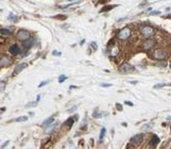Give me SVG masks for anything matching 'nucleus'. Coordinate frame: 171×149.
<instances>
[{
  "label": "nucleus",
  "mask_w": 171,
  "mask_h": 149,
  "mask_svg": "<svg viewBox=\"0 0 171 149\" xmlns=\"http://www.w3.org/2000/svg\"><path fill=\"white\" fill-rule=\"evenodd\" d=\"M130 34H131V30L129 28H124L119 31L118 38L121 39V40H125L130 36Z\"/></svg>",
  "instance_id": "f257e3e1"
},
{
  "label": "nucleus",
  "mask_w": 171,
  "mask_h": 149,
  "mask_svg": "<svg viewBox=\"0 0 171 149\" xmlns=\"http://www.w3.org/2000/svg\"><path fill=\"white\" fill-rule=\"evenodd\" d=\"M29 37H30V33L27 30H21L18 31V33H17V38L19 40H22L23 42L25 41V40H27V39H29Z\"/></svg>",
  "instance_id": "f03ea898"
},
{
  "label": "nucleus",
  "mask_w": 171,
  "mask_h": 149,
  "mask_svg": "<svg viewBox=\"0 0 171 149\" xmlns=\"http://www.w3.org/2000/svg\"><path fill=\"white\" fill-rule=\"evenodd\" d=\"M141 32H142V34H144L145 36L148 37V36H151L152 34H153L154 30H153V28L150 27V26H146V27H143L141 29Z\"/></svg>",
  "instance_id": "7ed1b4c3"
},
{
  "label": "nucleus",
  "mask_w": 171,
  "mask_h": 149,
  "mask_svg": "<svg viewBox=\"0 0 171 149\" xmlns=\"http://www.w3.org/2000/svg\"><path fill=\"white\" fill-rule=\"evenodd\" d=\"M133 70H134L133 67H132L130 64H127V63H123V64H121L119 66V71H120L121 73H124V74L130 73V72H132Z\"/></svg>",
  "instance_id": "20e7f679"
},
{
  "label": "nucleus",
  "mask_w": 171,
  "mask_h": 149,
  "mask_svg": "<svg viewBox=\"0 0 171 149\" xmlns=\"http://www.w3.org/2000/svg\"><path fill=\"white\" fill-rule=\"evenodd\" d=\"M153 57L155 59L161 60V59H164L166 57V53L161 49H156V50L153 51Z\"/></svg>",
  "instance_id": "39448f33"
},
{
  "label": "nucleus",
  "mask_w": 171,
  "mask_h": 149,
  "mask_svg": "<svg viewBox=\"0 0 171 149\" xmlns=\"http://www.w3.org/2000/svg\"><path fill=\"white\" fill-rule=\"evenodd\" d=\"M12 63V60L11 58L7 57V56H1V60H0V64L1 67H5V66H9V65Z\"/></svg>",
  "instance_id": "423d86ee"
},
{
  "label": "nucleus",
  "mask_w": 171,
  "mask_h": 149,
  "mask_svg": "<svg viewBox=\"0 0 171 149\" xmlns=\"http://www.w3.org/2000/svg\"><path fill=\"white\" fill-rule=\"evenodd\" d=\"M154 44H155V41L153 39H147L143 43V48L144 49H151L154 46Z\"/></svg>",
  "instance_id": "0eeeda50"
},
{
  "label": "nucleus",
  "mask_w": 171,
  "mask_h": 149,
  "mask_svg": "<svg viewBox=\"0 0 171 149\" xmlns=\"http://www.w3.org/2000/svg\"><path fill=\"white\" fill-rule=\"evenodd\" d=\"M9 52H10L11 54H13V55H17V54H19L20 53V47L17 45V44H13V45L10 46Z\"/></svg>",
  "instance_id": "6e6552de"
},
{
  "label": "nucleus",
  "mask_w": 171,
  "mask_h": 149,
  "mask_svg": "<svg viewBox=\"0 0 171 149\" xmlns=\"http://www.w3.org/2000/svg\"><path fill=\"white\" fill-rule=\"evenodd\" d=\"M27 67V64L26 63H21V64L17 65V67L15 68V71H14V74H19L21 71H23L24 69H25Z\"/></svg>",
  "instance_id": "1a4fd4ad"
},
{
  "label": "nucleus",
  "mask_w": 171,
  "mask_h": 149,
  "mask_svg": "<svg viewBox=\"0 0 171 149\" xmlns=\"http://www.w3.org/2000/svg\"><path fill=\"white\" fill-rule=\"evenodd\" d=\"M142 139H143V135L142 134H136V135H134L133 137L131 138V141L133 143H135V144H138V143H140L142 141Z\"/></svg>",
  "instance_id": "9d476101"
},
{
  "label": "nucleus",
  "mask_w": 171,
  "mask_h": 149,
  "mask_svg": "<svg viewBox=\"0 0 171 149\" xmlns=\"http://www.w3.org/2000/svg\"><path fill=\"white\" fill-rule=\"evenodd\" d=\"M158 141H159V138L156 135H152V138H151V141H150V144H151V146H152V148H154L157 145Z\"/></svg>",
  "instance_id": "9b49d317"
},
{
  "label": "nucleus",
  "mask_w": 171,
  "mask_h": 149,
  "mask_svg": "<svg viewBox=\"0 0 171 149\" xmlns=\"http://www.w3.org/2000/svg\"><path fill=\"white\" fill-rule=\"evenodd\" d=\"M33 43H34V39H27V40H25V41H24L23 42V45L24 46V47H26V48H30L32 45H33Z\"/></svg>",
  "instance_id": "f8f14e48"
},
{
  "label": "nucleus",
  "mask_w": 171,
  "mask_h": 149,
  "mask_svg": "<svg viewBox=\"0 0 171 149\" xmlns=\"http://www.w3.org/2000/svg\"><path fill=\"white\" fill-rule=\"evenodd\" d=\"M53 122H54V118H53V117H51V118H48L47 120H45V121H44V122L42 123V126H43V127H46V128H47V127H49V126H50V124H52Z\"/></svg>",
  "instance_id": "ddd939ff"
},
{
  "label": "nucleus",
  "mask_w": 171,
  "mask_h": 149,
  "mask_svg": "<svg viewBox=\"0 0 171 149\" xmlns=\"http://www.w3.org/2000/svg\"><path fill=\"white\" fill-rule=\"evenodd\" d=\"M0 31H1L2 34H10V33H11L10 30H8V29H4V28H1Z\"/></svg>",
  "instance_id": "4468645a"
},
{
  "label": "nucleus",
  "mask_w": 171,
  "mask_h": 149,
  "mask_svg": "<svg viewBox=\"0 0 171 149\" xmlns=\"http://www.w3.org/2000/svg\"><path fill=\"white\" fill-rule=\"evenodd\" d=\"M8 19L10 20V21H17V16L15 15V14H13V13H10V15H9V17H8Z\"/></svg>",
  "instance_id": "2eb2a0df"
},
{
  "label": "nucleus",
  "mask_w": 171,
  "mask_h": 149,
  "mask_svg": "<svg viewBox=\"0 0 171 149\" xmlns=\"http://www.w3.org/2000/svg\"><path fill=\"white\" fill-rule=\"evenodd\" d=\"M25 121H27V117L26 116L19 117L18 119H16V122H25Z\"/></svg>",
  "instance_id": "dca6fc26"
},
{
  "label": "nucleus",
  "mask_w": 171,
  "mask_h": 149,
  "mask_svg": "<svg viewBox=\"0 0 171 149\" xmlns=\"http://www.w3.org/2000/svg\"><path fill=\"white\" fill-rule=\"evenodd\" d=\"M73 124V119H69V120H68V121L65 123V125H66V126H68L69 128H71Z\"/></svg>",
  "instance_id": "f3484780"
},
{
  "label": "nucleus",
  "mask_w": 171,
  "mask_h": 149,
  "mask_svg": "<svg viewBox=\"0 0 171 149\" xmlns=\"http://www.w3.org/2000/svg\"><path fill=\"white\" fill-rule=\"evenodd\" d=\"M105 132H106V128H103L101 130V133H100V140H102L104 138V135H105Z\"/></svg>",
  "instance_id": "a211bd4d"
},
{
  "label": "nucleus",
  "mask_w": 171,
  "mask_h": 149,
  "mask_svg": "<svg viewBox=\"0 0 171 149\" xmlns=\"http://www.w3.org/2000/svg\"><path fill=\"white\" fill-rule=\"evenodd\" d=\"M117 53H118V48L114 47V49L112 50V52H111V55H112V56H115V55H116Z\"/></svg>",
  "instance_id": "6ab92c4d"
},
{
  "label": "nucleus",
  "mask_w": 171,
  "mask_h": 149,
  "mask_svg": "<svg viewBox=\"0 0 171 149\" xmlns=\"http://www.w3.org/2000/svg\"><path fill=\"white\" fill-rule=\"evenodd\" d=\"M66 79H67V77H66L65 75L60 76V77H59V83H63V82H65V81H66Z\"/></svg>",
  "instance_id": "aec40b11"
},
{
  "label": "nucleus",
  "mask_w": 171,
  "mask_h": 149,
  "mask_svg": "<svg viewBox=\"0 0 171 149\" xmlns=\"http://www.w3.org/2000/svg\"><path fill=\"white\" fill-rule=\"evenodd\" d=\"M113 7H114V5H111V6H107V7H105V9H102L101 10V12H105V11H107V10H111Z\"/></svg>",
  "instance_id": "412c9836"
},
{
  "label": "nucleus",
  "mask_w": 171,
  "mask_h": 149,
  "mask_svg": "<svg viewBox=\"0 0 171 149\" xmlns=\"http://www.w3.org/2000/svg\"><path fill=\"white\" fill-rule=\"evenodd\" d=\"M166 62H158L156 63V66H160V67H166Z\"/></svg>",
  "instance_id": "4be33fe9"
},
{
  "label": "nucleus",
  "mask_w": 171,
  "mask_h": 149,
  "mask_svg": "<svg viewBox=\"0 0 171 149\" xmlns=\"http://www.w3.org/2000/svg\"><path fill=\"white\" fill-rule=\"evenodd\" d=\"M57 125H58V124H55V125H51V127H50V128H47V129H46V130H47V131H51V130H52L53 128H56V126H57Z\"/></svg>",
  "instance_id": "5701e85b"
},
{
  "label": "nucleus",
  "mask_w": 171,
  "mask_h": 149,
  "mask_svg": "<svg viewBox=\"0 0 171 149\" xmlns=\"http://www.w3.org/2000/svg\"><path fill=\"white\" fill-rule=\"evenodd\" d=\"M76 108H77V106H74V107H73V108H71V109L69 110V112H70V113H73V112L75 111Z\"/></svg>",
  "instance_id": "b1692460"
},
{
  "label": "nucleus",
  "mask_w": 171,
  "mask_h": 149,
  "mask_svg": "<svg viewBox=\"0 0 171 149\" xmlns=\"http://www.w3.org/2000/svg\"><path fill=\"white\" fill-rule=\"evenodd\" d=\"M48 83H49V81H46V82H43V83H41L40 85H38V87H42L43 85H46V84H48Z\"/></svg>",
  "instance_id": "393cba45"
},
{
  "label": "nucleus",
  "mask_w": 171,
  "mask_h": 149,
  "mask_svg": "<svg viewBox=\"0 0 171 149\" xmlns=\"http://www.w3.org/2000/svg\"><path fill=\"white\" fill-rule=\"evenodd\" d=\"M5 85H6V83L2 81V82H1V90H3V89H4V87H5Z\"/></svg>",
  "instance_id": "a878e982"
},
{
  "label": "nucleus",
  "mask_w": 171,
  "mask_h": 149,
  "mask_svg": "<svg viewBox=\"0 0 171 149\" xmlns=\"http://www.w3.org/2000/svg\"><path fill=\"white\" fill-rule=\"evenodd\" d=\"M8 144H9V141H6L5 143H3V144H2V146H1V149H4V147H5V146H7Z\"/></svg>",
  "instance_id": "bb28decb"
},
{
  "label": "nucleus",
  "mask_w": 171,
  "mask_h": 149,
  "mask_svg": "<svg viewBox=\"0 0 171 149\" xmlns=\"http://www.w3.org/2000/svg\"><path fill=\"white\" fill-rule=\"evenodd\" d=\"M158 14H160L159 11H153V12L151 13V15H158Z\"/></svg>",
  "instance_id": "cd10ccee"
},
{
  "label": "nucleus",
  "mask_w": 171,
  "mask_h": 149,
  "mask_svg": "<svg viewBox=\"0 0 171 149\" xmlns=\"http://www.w3.org/2000/svg\"><path fill=\"white\" fill-rule=\"evenodd\" d=\"M102 86H104V87H110V86H112V85L111 84H102Z\"/></svg>",
  "instance_id": "c85d7f7f"
},
{
  "label": "nucleus",
  "mask_w": 171,
  "mask_h": 149,
  "mask_svg": "<svg viewBox=\"0 0 171 149\" xmlns=\"http://www.w3.org/2000/svg\"><path fill=\"white\" fill-rule=\"evenodd\" d=\"M162 86H164V85H154L153 87H154V88H159V87H162Z\"/></svg>",
  "instance_id": "c756f323"
},
{
  "label": "nucleus",
  "mask_w": 171,
  "mask_h": 149,
  "mask_svg": "<svg viewBox=\"0 0 171 149\" xmlns=\"http://www.w3.org/2000/svg\"><path fill=\"white\" fill-rule=\"evenodd\" d=\"M53 54H55L56 56H60V55H61V52H58V51H53Z\"/></svg>",
  "instance_id": "7c9ffc66"
},
{
  "label": "nucleus",
  "mask_w": 171,
  "mask_h": 149,
  "mask_svg": "<svg viewBox=\"0 0 171 149\" xmlns=\"http://www.w3.org/2000/svg\"><path fill=\"white\" fill-rule=\"evenodd\" d=\"M125 103H126V104H128V105H130V106H132V105H133V104H132V103H130L129 101H125Z\"/></svg>",
  "instance_id": "2f4dec72"
}]
</instances>
